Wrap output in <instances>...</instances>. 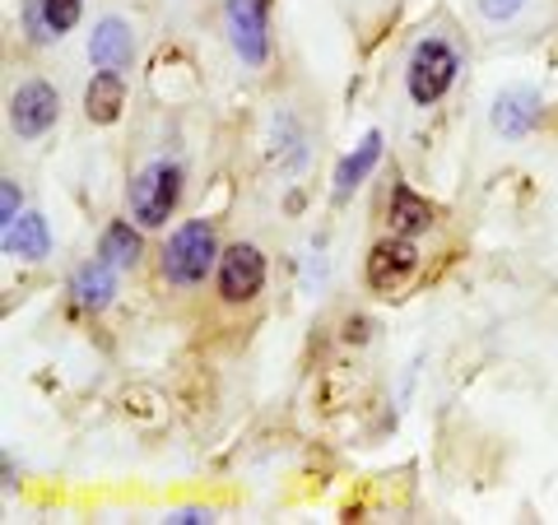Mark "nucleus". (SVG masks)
Segmentation results:
<instances>
[{
    "label": "nucleus",
    "instance_id": "10",
    "mask_svg": "<svg viewBox=\"0 0 558 525\" xmlns=\"http://www.w3.org/2000/svg\"><path fill=\"white\" fill-rule=\"evenodd\" d=\"M539 94L535 89H502L494 98V131L502 139H521V135H531L539 126Z\"/></svg>",
    "mask_w": 558,
    "mask_h": 525
},
{
    "label": "nucleus",
    "instance_id": "2",
    "mask_svg": "<svg viewBox=\"0 0 558 525\" xmlns=\"http://www.w3.org/2000/svg\"><path fill=\"white\" fill-rule=\"evenodd\" d=\"M178 196H182V168L178 163H149V168H140L135 172V182H131V219L140 223V229H163V223L172 219V209H178Z\"/></svg>",
    "mask_w": 558,
    "mask_h": 525
},
{
    "label": "nucleus",
    "instance_id": "3",
    "mask_svg": "<svg viewBox=\"0 0 558 525\" xmlns=\"http://www.w3.org/2000/svg\"><path fill=\"white\" fill-rule=\"evenodd\" d=\"M461 75V57L457 47L442 42V38H424L414 51H410V65H405V89L418 108H433L451 84Z\"/></svg>",
    "mask_w": 558,
    "mask_h": 525
},
{
    "label": "nucleus",
    "instance_id": "7",
    "mask_svg": "<svg viewBox=\"0 0 558 525\" xmlns=\"http://www.w3.org/2000/svg\"><path fill=\"white\" fill-rule=\"evenodd\" d=\"M84 14V0H24L20 20L33 47H47V42H61L70 28L80 24Z\"/></svg>",
    "mask_w": 558,
    "mask_h": 525
},
{
    "label": "nucleus",
    "instance_id": "12",
    "mask_svg": "<svg viewBox=\"0 0 558 525\" xmlns=\"http://www.w3.org/2000/svg\"><path fill=\"white\" fill-rule=\"evenodd\" d=\"M121 108H126V80H121V70H98L89 80V89H84V117L94 126H112Z\"/></svg>",
    "mask_w": 558,
    "mask_h": 525
},
{
    "label": "nucleus",
    "instance_id": "8",
    "mask_svg": "<svg viewBox=\"0 0 558 525\" xmlns=\"http://www.w3.org/2000/svg\"><path fill=\"white\" fill-rule=\"evenodd\" d=\"M414 266H418L414 237L396 233V237H387V242H377V247H373V256H368V284L377 293H391V289H400L414 274Z\"/></svg>",
    "mask_w": 558,
    "mask_h": 525
},
{
    "label": "nucleus",
    "instance_id": "18",
    "mask_svg": "<svg viewBox=\"0 0 558 525\" xmlns=\"http://www.w3.org/2000/svg\"><path fill=\"white\" fill-rule=\"evenodd\" d=\"M20 215H24V209H20V191H14V182H5V186H0V229H10Z\"/></svg>",
    "mask_w": 558,
    "mask_h": 525
},
{
    "label": "nucleus",
    "instance_id": "11",
    "mask_svg": "<svg viewBox=\"0 0 558 525\" xmlns=\"http://www.w3.org/2000/svg\"><path fill=\"white\" fill-rule=\"evenodd\" d=\"M117 297V266L108 260H84V266L70 274V303L80 312H102Z\"/></svg>",
    "mask_w": 558,
    "mask_h": 525
},
{
    "label": "nucleus",
    "instance_id": "19",
    "mask_svg": "<svg viewBox=\"0 0 558 525\" xmlns=\"http://www.w3.org/2000/svg\"><path fill=\"white\" fill-rule=\"evenodd\" d=\"M172 521H186V525H191V521H209V512H196V506H186V512H178Z\"/></svg>",
    "mask_w": 558,
    "mask_h": 525
},
{
    "label": "nucleus",
    "instance_id": "16",
    "mask_svg": "<svg viewBox=\"0 0 558 525\" xmlns=\"http://www.w3.org/2000/svg\"><path fill=\"white\" fill-rule=\"evenodd\" d=\"M98 256L108 260V266H117V270H131L135 266V260H140V233L131 229V219H117V223L102 229Z\"/></svg>",
    "mask_w": 558,
    "mask_h": 525
},
{
    "label": "nucleus",
    "instance_id": "13",
    "mask_svg": "<svg viewBox=\"0 0 558 525\" xmlns=\"http://www.w3.org/2000/svg\"><path fill=\"white\" fill-rule=\"evenodd\" d=\"M377 159H381V135L377 131H368L354 145V154H344L340 159V168H336V186H330V196L336 200H349L354 196V186H363V178L377 168Z\"/></svg>",
    "mask_w": 558,
    "mask_h": 525
},
{
    "label": "nucleus",
    "instance_id": "9",
    "mask_svg": "<svg viewBox=\"0 0 558 525\" xmlns=\"http://www.w3.org/2000/svg\"><path fill=\"white\" fill-rule=\"evenodd\" d=\"M89 61L98 70H126L135 61V38H131V24L108 14V20H98L94 33H89Z\"/></svg>",
    "mask_w": 558,
    "mask_h": 525
},
{
    "label": "nucleus",
    "instance_id": "4",
    "mask_svg": "<svg viewBox=\"0 0 558 525\" xmlns=\"http://www.w3.org/2000/svg\"><path fill=\"white\" fill-rule=\"evenodd\" d=\"M223 28L242 65H266L270 57V0H223Z\"/></svg>",
    "mask_w": 558,
    "mask_h": 525
},
{
    "label": "nucleus",
    "instance_id": "14",
    "mask_svg": "<svg viewBox=\"0 0 558 525\" xmlns=\"http://www.w3.org/2000/svg\"><path fill=\"white\" fill-rule=\"evenodd\" d=\"M0 242H5L10 256L20 260H47L51 256V229L43 215H20L10 229H0Z\"/></svg>",
    "mask_w": 558,
    "mask_h": 525
},
{
    "label": "nucleus",
    "instance_id": "17",
    "mask_svg": "<svg viewBox=\"0 0 558 525\" xmlns=\"http://www.w3.org/2000/svg\"><path fill=\"white\" fill-rule=\"evenodd\" d=\"M521 5H526V0H480V14L488 24H508Z\"/></svg>",
    "mask_w": 558,
    "mask_h": 525
},
{
    "label": "nucleus",
    "instance_id": "1",
    "mask_svg": "<svg viewBox=\"0 0 558 525\" xmlns=\"http://www.w3.org/2000/svg\"><path fill=\"white\" fill-rule=\"evenodd\" d=\"M219 242H215V229L205 219H186L178 233L168 237L163 247V279L178 289H191V284H205V274L219 266Z\"/></svg>",
    "mask_w": 558,
    "mask_h": 525
},
{
    "label": "nucleus",
    "instance_id": "5",
    "mask_svg": "<svg viewBox=\"0 0 558 525\" xmlns=\"http://www.w3.org/2000/svg\"><path fill=\"white\" fill-rule=\"evenodd\" d=\"M61 117V94L47 80H24L10 98V126L20 139H43Z\"/></svg>",
    "mask_w": 558,
    "mask_h": 525
},
{
    "label": "nucleus",
    "instance_id": "15",
    "mask_svg": "<svg viewBox=\"0 0 558 525\" xmlns=\"http://www.w3.org/2000/svg\"><path fill=\"white\" fill-rule=\"evenodd\" d=\"M428 223H433V205L424 196H414L410 186H396L391 191V229L400 237H418V233H428Z\"/></svg>",
    "mask_w": 558,
    "mask_h": 525
},
{
    "label": "nucleus",
    "instance_id": "6",
    "mask_svg": "<svg viewBox=\"0 0 558 525\" xmlns=\"http://www.w3.org/2000/svg\"><path fill=\"white\" fill-rule=\"evenodd\" d=\"M260 289H266V256L252 242H233L219 256V297L223 303H252Z\"/></svg>",
    "mask_w": 558,
    "mask_h": 525
}]
</instances>
